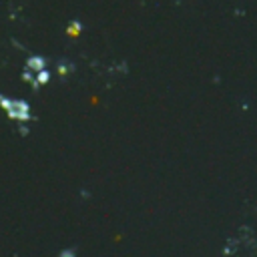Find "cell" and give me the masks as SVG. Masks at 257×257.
Returning <instances> with one entry per match:
<instances>
[{
    "instance_id": "6da1fadb",
    "label": "cell",
    "mask_w": 257,
    "mask_h": 257,
    "mask_svg": "<svg viewBox=\"0 0 257 257\" xmlns=\"http://www.w3.org/2000/svg\"><path fill=\"white\" fill-rule=\"evenodd\" d=\"M80 28H82V24H80L78 20H72V22L68 24V34H70V36H78Z\"/></svg>"
}]
</instances>
